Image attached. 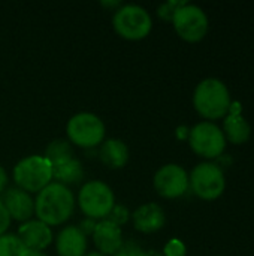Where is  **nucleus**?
I'll list each match as a JSON object with an SVG mask.
<instances>
[{
    "mask_svg": "<svg viewBox=\"0 0 254 256\" xmlns=\"http://www.w3.org/2000/svg\"><path fill=\"white\" fill-rule=\"evenodd\" d=\"M189 142L196 154L207 159L219 158L226 147L223 130L211 122L196 124L189 134Z\"/></svg>",
    "mask_w": 254,
    "mask_h": 256,
    "instance_id": "8",
    "label": "nucleus"
},
{
    "mask_svg": "<svg viewBox=\"0 0 254 256\" xmlns=\"http://www.w3.org/2000/svg\"><path fill=\"white\" fill-rule=\"evenodd\" d=\"M99 159L100 162L111 168V170H120L123 168L129 160V148L124 141L111 138L102 142L99 148Z\"/></svg>",
    "mask_w": 254,
    "mask_h": 256,
    "instance_id": "16",
    "label": "nucleus"
},
{
    "mask_svg": "<svg viewBox=\"0 0 254 256\" xmlns=\"http://www.w3.org/2000/svg\"><path fill=\"white\" fill-rule=\"evenodd\" d=\"M10 219L18 222H27L34 214V201L25 190L19 188H10L3 194L1 200Z\"/></svg>",
    "mask_w": 254,
    "mask_h": 256,
    "instance_id": "12",
    "label": "nucleus"
},
{
    "mask_svg": "<svg viewBox=\"0 0 254 256\" xmlns=\"http://www.w3.org/2000/svg\"><path fill=\"white\" fill-rule=\"evenodd\" d=\"M78 206L88 219H106L115 206L112 189L100 182L93 180L85 183L78 194Z\"/></svg>",
    "mask_w": 254,
    "mask_h": 256,
    "instance_id": "5",
    "label": "nucleus"
},
{
    "mask_svg": "<svg viewBox=\"0 0 254 256\" xmlns=\"http://www.w3.org/2000/svg\"><path fill=\"white\" fill-rule=\"evenodd\" d=\"M189 134H190V130L187 128H180L178 129V136L180 138H189Z\"/></svg>",
    "mask_w": 254,
    "mask_h": 256,
    "instance_id": "31",
    "label": "nucleus"
},
{
    "mask_svg": "<svg viewBox=\"0 0 254 256\" xmlns=\"http://www.w3.org/2000/svg\"><path fill=\"white\" fill-rule=\"evenodd\" d=\"M174 27L178 36L187 42H198L204 39V36L208 32V18L205 12L195 4L186 3L181 6L174 20Z\"/></svg>",
    "mask_w": 254,
    "mask_h": 256,
    "instance_id": "9",
    "label": "nucleus"
},
{
    "mask_svg": "<svg viewBox=\"0 0 254 256\" xmlns=\"http://www.w3.org/2000/svg\"><path fill=\"white\" fill-rule=\"evenodd\" d=\"M129 218H130V213H129V210L124 207V206H114V208L111 210V213L108 214V218H106V220H109V222H112L114 225H117V226H121V225H124L127 220H129Z\"/></svg>",
    "mask_w": 254,
    "mask_h": 256,
    "instance_id": "22",
    "label": "nucleus"
},
{
    "mask_svg": "<svg viewBox=\"0 0 254 256\" xmlns=\"http://www.w3.org/2000/svg\"><path fill=\"white\" fill-rule=\"evenodd\" d=\"M91 237H93V242H94V246L97 248V250L105 256H112L114 254H117L124 243L121 228L106 219L100 220L96 225Z\"/></svg>",
    "mask_w": 254,
    "mask_h": 256,
    "instance_id": "13",
    "label": "nucleus"
},
{
    "mask_svg": "<svg viewBox=\"0 0 254 256\" xmlns=\"http://www.w3.org/2000/svg\"><path fill=\"white\" fill-rule=\"evenodd\" d=\"M184 4H186V2H183V0H169V2H166V3H163V4L159 6L157 14H159V16L162 20L172 21L174 16H175V14H177V10L181 6H184Z\"/></svg>",
    "mask_w": 254,
    "mask_h": 256,
    "instance_id": "21",
    "label": "nucleus"
},
{
    "mask_svg": "<svg viewBox=\"0 0 254 256\" xmlns=\"http://www.w3.org/2000/svg\"><path fill=\"white\" fill-rule=\"evenodd\" d=\"M225 134L234 144H243L249 141L252 129L247 120L241 114H229L225 117Z\"/></svg>",
    "mask_w": 254,
    "mask_h": 256,
    "instance_id": "18",
    "label": "nucleus"
},
{
    "mask_svg": "<svg viewBox=\"0 0 254 256\" xmlns=\"http://www.w3.org/2000/svg\"><path fill=\"white\" fill-rule=\"evenodd\" d=\"M16 188L30 192H40L52 180V166L43 156H28L21 159L13 168Z\"/></svg>",
    "mask_w": 254,
    "mask_h": 256,
    "instance_id": "4",
    "label": "nucleus"
},
{
    "mask_svg": "<svg viewBox=\"0 0 254 256\" xmlns=\"http://www.w3.org/2000/svg\"><path fill=\"white\" fill-rule=\"evenodd\" d=\"M229 114H241V104L240 102H234L229 106Z\"/></svg>",
    "mask_w": 254,
    "mask_h": 256,
    "instance_id": "28",
    "label": "nucleus"
},
{
    "mask_svg": "<svg viewBox=\"0 0 254 256\" xmlns=\"http://www.w3.org/2000/svg\"><path fill=\"white\" fill-rule=\"evenodd\" d=\"M186 246L181 240L178 238H172L169 243H166L165 249H163V256H186Z\"/></svg>",
    "mask_w": 254,
    "mask_h": 256,
    "instance_id": "23",
    "label": "nucleus"
},
{
    "mask_svg": "<svg viewBox=\"0 0 254 256\" xmlns=\"http://www.w3.org/2000/svg\"><path fill=\"white\" fill-rule=\"evenodd\" d=\"M189 186L192 188L196 196L211 201L219 198L225 192L226 180L219 165L211 162H204L193 168L189 177Z\"/></svg>",
    "mask_w": 254,
    "mask_h": 256,
    "instance_id": "7",
    "label": "nucleus"
},
{
    "mask_svg": "<svg viewBox=\"0 0 254 256\" xmlns=\"http://www.w3.org/2000/svg\"><path fill=\"white\" fill-rule=\"evenodd\" d=\"M87 237L78 226L63 228L55 240V249L58 256H84L87 252Z\"/></svg>",
    "mask_w": 254,
    "mask_h": 256,
    "instance_id": "15",
    "label": "nucleus"
},
{
    "mask_svg": "<svg viewBox=\"0 0 254 256\" xmlns=\"http://www.w3.org/2000/svg\"><path fill=\"white\" fill-rule=\"evenodd\" d=\"M142 249L138 243H135L133 240L123 243V246L120 248V250L117 254H114L112 256H141L142 255Z\"/></svg>",
    "mask_w": 254,
    "mask_h": 256,
    "instance_id": "24",
    "label": "nucleus"
},
{
    "mask_svg": "<svg viewBox=\"0 0 254 256\" xmlns=\"http://www.w3.org/2000/svg\"><path fill=\"white\" fill-rule=\"evenodd\" d=\"M6 186H7V176H6V171L0 166V194L4 192Z\"/></svg>",
    "mask_w": 254,
    "mask_h": 256,
    "instance_id": "27",
    "label": "nucleus"
},
{
    "mask_svg": "<svg viewBox=\"0 0 254 256\" xmlns=\"http://www.w3.org/2000/svg\"><path fill=\"white\" fill-rule=\"evenodd\" d=\"M84 256H105V255H102L100 252H88V254H85Z\"/></svg>",
    "mask_w": 254,
    "mask_h": 256,
    "instance_id": "33",
    "label": "nucleus"
},
{
    "mask_svg": "<svg viewBox=\"0 0 254 256\" xmlns=\"http://www.w3.org/2000/svg\"><path fill=\"white\" fill-rule=\"evenodd\" d=\"M102 6L105 8H109V9H118L121 6V2H102Z\"/></svg>",
    "mask_w": 254,
    "mask_h": 256,
    "instance_id": "30",
    "label": "nucleus"
},
{
    "mask_svg": "<svg viewBox=\"0 0 254 256\" xmlns=\"http://www.w3.org/2000/svg\"><path fill=\"white\" fill-rule=\"evenodd\" d=\"M10 220H12V219H10L9 213L6 212L3 202L0 201V236H3V234L7 231V228H9V225H10Z\"/></svg>",
    "mask_w": 254,
    "mask_h": 256,
    "instance_id": "25",
    "label": "nucleus"
},
{
    "mask_svg": "<svg viewBox=\"0 0 254 256\" xmlns=\"http://www.w3.org/2000/svg\"><path fill=\"white\" fill-rule=\"evenodd\" d=\"M21 244L28 250H45L52 242V231L48 225L40 220H27L24 222L16 234Z\"/></svg>",
    "mask_w": 254,
    "mask_h": 256,
    "instance_id": "11",
    "label": "nucleus"
},
{
    "mask_svg": "<svg viewBox=\"0 0 254 256\" xmlns=\"http://www.w3.org/2000/svg\"><path fill=\"white\" fill-rule=\"evenodd\" d=\"M21 256H48L43 252H39V250H28V249H24Z\"/></svg>",
    "mask_w": 254,
    "mask_h": 256,
    "instance_id": "29",
    "label": "nucleus"
},
{
    "mask_svg": "<svg viewBox=\"0 0 254 256\" xmlns=\"http://www.w3.org/2000/svg\"><path fill=\"white\" fill-rule=\"evenodd\" d=\"M66 134L70 144L82 148H93L103 142L105 124L100 117L93 112H79L67 122Z\"/></svg>",
    "mask_w": 254,
    "mask_h": 256,
    "instance_id": "6",
    "label": "nucleus"
},
{
    "mask_svg": "<svg viewBox=\"0 0 254 256\" xmlns=\"http://www.w3.org/2000/svg\"><path fill=\"white\" fill-rule=\"evenodd\" d=\"M154 189L163 198L168 200L180 198L189 189V176L183 166L175 164H168L156 172Z\"/></svg>",
    "mask_w": 254,
    "mask_h": 256,
    "instance_id": "10",
    "label": "nucleus"
},
{
    "mask_svg": "<svg viewBox=\"0 0 254 256\" xmlns=\"http://www.w3.org/2000/svg\"><path fill=\"white\" fill-rule=\"evenodd\" d=\"M166 224V214L163 208L156 202H148L138 207L133 213V225L136 231L144 234H153L160 231Z\"/></svg>",
    "mask_w": 254,
    "mask_h": 256,
    "instance_id": "14",
    "label": "nucleus"
},
{
    "mask_svg": "<svg viewBox=\"0 0 254 256\" xmlns=\"http://www.w3.org/2000/svg\"><path fill=\"white\" fill-rule=\"evenodd\" d=\"M52 178L57 180V183L69 188L79 184L84 178V168L82 164L78 159H72L63 165L52 168Z\"/></svg>",
    "mask_w": 254,
    "mask_h": 256,
    "instance_id": "17",
    "label": "nucleus"
},
{
    "mask_svg": "<svg viewBox=\"0 0 254 256\" xmlns=\"http://www.w3.org/2000/svg\"><path fill=\"white\" fill-rule=\"evenodd\" d=\"M25 248L21 244L16 236L3 234L0 236V256H21Z\"/></svg>",
    "mask_w": 254,
    "mask_h": 256,
    "instance_id": "20",
    "label": "nucleus"
},
{
    "mask_svg": "<svg viewBox=\"0 0 254 256\" xmlns=\"http://www.w3.org/2000/svg\"><path fill=\"white\" fill-rule=\"evenodd\" d=\"M141 256H163L160 252H157V250H147V252H142V255Z\"/></svg>",
    "mask_w": 254,
    "mask_h": 256,
    "instance_id": "32",
    "label": "nucleus"
},
{
    "mask_svg": "<svg viewBox=\"0 0 254 256\" xmlns=\"http://www.w3.org/2000/svg\"><path fill=\"white\" fill-rule=\"evenodd\" d=\"M193 104L202 117L216 120L225 117L229 112L232 102L229 90L223 81L217 78H207L198 84L193 94Z\"/></svg>",
    "mask_w": 254,
    "mask_h": 256,
    "instance_id": "2",
    "label": "nucleus"
},
{
    "mask_svg": "<svg viewBox=\"0 0 254 256\" xmlns=\"http://www.w3.org/2000/svg\"><path fill=\"white\" fill-rule=\"evenodd\" d=\"M75 210V196L72 190L57 182L43 188L34 200V213L37 220L48 226H57L69 220Z\"/></svg>",
    "mask_w": 254,
    "mask_h": 256,
    "instance_id": "1",
    "label": "nucleus"
},
{
    "mask_svg": "<svg viewBox=\"0 0 254 256\" xmlns=\"http://www.w3.org/2000/svg\"><path fill=\"white\" fill-rule=\"evenodd\" d=\"M43 158L54 168V166L63 165V164L75 159V153H73L72 144L67 140H54L46 146Z\"/></svg>",
    "mask_w": 254,
    "mask_h": 256,
    "instance_id": "19",
    "label": "nucleus"
},
{
    "mask_svg": "<svg viewBox=\"0 0 254 256\" xmlns=\"http://www.w3.org/2000/svg\"><path fill=\"white\" fill-rule=\"evenodd\" d=\"M96 222L93 220V219H85V220H82L81 222V225L78 226L81 231H82V234L85 236V237H88V236H93V232H94V228H96Z\"/></svg>",
    "mask_w": 254,
    "mask_h": 256,
    "instance_id": "26",
    "label": "nucleus"
},
{
    "mask_svg": "<svg viewBox=\"0 0 254 256\" xmlns=\"http://www.w3.org/2000/svg\"><path fill=\"white\" fill-rule=\"evenodd\" d=\"M112 26L118 36L127 40H141L148 36L153 27L147 9L139 4H121L115 9Z\"/></svg>",
    "mask_w": 254,
    "mask_h": 256,
    "instance_id": "3",
    "label": "nucleus"
}]
</instances>
